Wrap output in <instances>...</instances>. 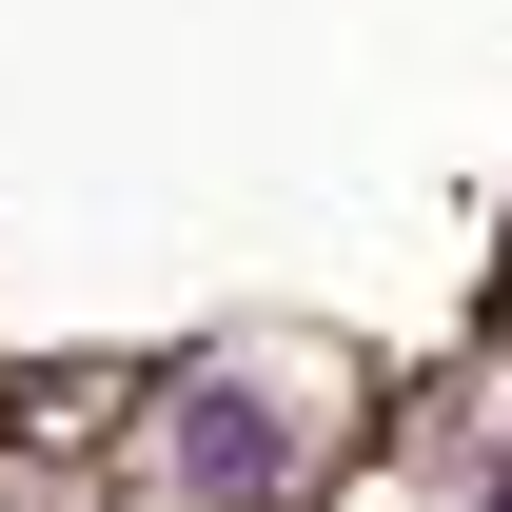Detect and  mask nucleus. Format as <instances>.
Here are the masks:
<instances>
[{"label":"nucleus","mask_w":512,"mask_h":512,"mask_svg":"<svg viewBox=\"0 0 512 512\" xmlns=\"http://www.w3.org/2000/svg\"><path fill=\"white\" fill-rule=\"evenodd\" d=\"M158 473H178V512H296V493H316L296 414H276L237 355H197V375L158 394Z\"/></svg>","instance_id":"1"}]
</instances>
